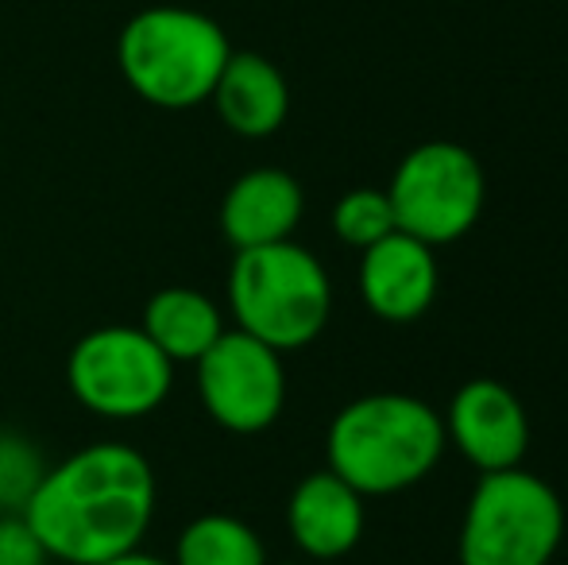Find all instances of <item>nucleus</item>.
<instances>
[{"mask_svg": "<svg viewBox=\"0 0 568 565\" xmlns=\"http://www.w3.org/2000/svg\"><path fill=\"white\" fill-rule=\"evenodd\" d=\"M155 473L124 442H93L47 468L23 519L67 565H98L143 543L155 519Z\"/></svg>", "mask_w": 568, "mask_h": 565, "instance_id": "obj_1", "label": "nucleus"}, {"mask_svg": "<svg viewBox=\"0 0 568 565\" xmlns=\"http://www.w3.org/2000/svg\"><path fill=\"white\" fill-rule=\"evenodd\" d=\"M445 445L442 415L403 392L352 400L337 411L325 437L329 468L359 496H395L422 484L437 468Z\"/></svg>", "mask_w": 568, "mask_h": 565, "instance_id": "obj_2", "label": "nucleus"}, {"mask_svg": "<svg viewBox=\"0 0 568 565\" xmlns=\"http://www.w3.org/2000/svg\"><path fill=\"white\" fill-rule=\"evenodd\" d=\"M232 43L213 16L186 4H148L116 36V70L140 101L166 113L213 98Z\"/></svg>", "mask_w": 568, "mask_h": 565, "instance_id": "obj_3", "label": "nucleus"}, {"mask_svg": "<svg viewBox=\"0 0 568 565\" xmlns=\"http://www.w3.org/2000/svg\"><path fill=\"white\" fill-rule=\"evenodd\" d=\"M229 310L236 330L260 337L275 353L306 349L329 325V272L294 241L240 249L229 268Z\"/></svg>", "mask_w": 568, "mask_h": 565, "instance_id": "obj_4", "label": "nucleus"}, {"mask_svg": "<svg viewBox=\"0 0 568 565\" xmlns=\"http://www.w3.org/2000/svg\"><path fill=\"white\" fill-rule=\"evenodd\" d=\"M565 538V504L541 476L484 473L460 523V565H549Z\"/></svg>", "mask_w": 568, "mask_h": 565, "instance_id": "obj_5", "label": "nucleus"}, {"mask_svg": "<svg viewBox=\"0 0 568 565\" xmlns=\"http://www.w3.org/2000/svg\"><path fill=\"white\" fill-rule=\"evenodd\" d=\"M395 225L442 249L476 229L484 218L487 179L479 159L464 143L426 140L403 155L387 186Z\"/></svg>", "mask_w": 568, "mask_h": 565, "instance_id": "obj_6", "label": "nucleus"}, {"mask_svg": "<svg viewBox=\"0 0 568 565\" xmlns=\"http://www.w3.org/2000/svg\"><path fill=\"white\" fill-rule=\"evenodd\" d=\"M67 384L85 411L132 423L166 403L174 364L140 325H98L70 349Z\"/></svg>", "mask_w": 568, "mask_h": 565, "instance_id": "obj_7", "label": "nucleus"}, {"mask_svg": "<svg viewBox=\"0 0 568 565\" xmlns=\"http://www.w3.org/2000/svg\"><path fill=\"white\" fill-rule=\"evenodd\" d=\"M197 395L205 415L232 434L275 426L286 403L283 353L244 330H225L197 356Z\"/></svg>", "mask_w": 568, "mask_h": 565, "instance_id": "obj_8", "label": "nucleus"}, {"mask_svg": "<svg viewBox=\"0 0 568 565\" xmlns=\"http://www.w3.org/2000/svg\"><path fill=\"white\" fill-rule=\"evenodd\" d=\"M442 423L445 437L479 473L518 468L530 450V418H526L523 400L499 380H468L453 395Z\"/></svg>", "mask_w": 568, "mask_h": 565, "instance_id": "obj_9", "label": "nucleus"}, {"mask_svg": "<svg viewBox=\"0 0 568 565\" xmlns=\"http://www.w3.org/2000/svg\"><path fill=\"white\" fill-rule=\"evenodd\" d=\"M442 272H437V256L426 241L403 233H387L364 249L359 260V294H364L367 310L383 322H418L437 299Z\"/></svg>", "mask_w": 568, "mask_h": 565, "instance_id": "obj_10", "label": "nucleus"}, {"mask_svg": "<svg viewBox=\"0 0 568 565\" xmlns=\"http://www.w3.org/2000/svg\"><path fill=\"white\" fill-rule=\"evenodd\" d=\"M302 213H306V194L298 179L283 167H255L240 174L221 198V233L232 249H263V244L294 241Z\"/></svg>", "mask_w": 568, "mask_h": 565, "instance_id": "obj_11", "label": "nucleus"}, {"mask_svg": "<svg viewBox=\"0 0 568 565\" xmlns=\"http://www.w3.org/2000/svg\"><path fill=\"white\" fill-rule=\"evenodd\" d=\"M286 527L306 558L333 562L356 551L364 538V496L341 481L333 468L310 473L298 481L286 504Z\"/></svg>", "mask_w": 568, "mask_h": 565, "instance_id": "obj_12", "label": "nucleus"}, {"mask_svg": "<svg viewBox=\"0 0 568 565\" xmlns=\"http://www.w3.org/2000/svg\"><path fill=\"white\" fill-rule=\"evenodd\" d=\"M210 105L217 109L221 124L232 137L267 140L291 117V85L267 54L232 51L213 85Z\"/></svg>", "mask_w": 568, "mask_h": 565, "instance_id": "obj_13", "label": "nucleus"}, {"mask_svg": "<svg viewBox=\"0 0 568 565\" xmlns=\"http://www.w3.org/2000/svg\"><path fill=\"white\" fill-rule=\"evenodd\" d=\"M140 330L155 341L171 364H197V356L225 333V317L205 291L166 286L148 299Z\"/></svg>", "mask_w": 568, "mask_h": 565, "instance_id": "obj_14", "label": "nucleus"}, {"mask_svg": "<svg viewBox=\"0 0 568 565\" xmlns=\"http://www.w3.org/2000/svg\"><path fill=\"white\" fill-rule=\"evenodd\" d=\"M174 565H267L263 538L236 515H197L174 546Z\"/></svg>", "mask_w": 568, "mask_h": 565, "instance_id": "obj_15", "label": "nucleus"}, {"mask_svg": "<svg viewBox=\"0 0 568 565\" xmlns=\"http://www.w3.org/2000/svg\"><path fill=\"white\" fill-rule=\"evenodd\" d=\"M47 468L43 450L28 434L0 426V515H23Z\"/></svg>", "mask_w": 568, "mask_h": 565, "instance_id": "obj_16", "label": "nucleus"}, {"mask_svg": "<svg viewBox=\"0 0 568 565\" xmlns=\"http://www.w3.org/2000/svg\"><path fill=\"white\" fill-rule=\"evenodd\" d=\"M333 229L344 244L352 249H372L375 241H383L387 233H395V210H390L387 190L375 186H359L348 190L337 205H333Z\"/></svg>", "mask_w": 568, "mask_h": 565, "instance_id": "obj_17", "label": "nucleus"}, {"mask_svg": "<svg viewBox=\"0 0 568 565\" xmlns=\"http://www.w3.org/2000/svg\"><path fill=\"white\" fill-rule=\"evenodd\" d=\"M51 554L23 515H0V565H47Z\"/></svg>", "mask_w": 568, "mask_h": 565, "instance_id": "obj_18", "label": "nucleus"}, {"mask_svg": "<svg viewBox=\"0 0 568 565\" xmlns=\"http://www.w3.org/2000/svg\"><path fill=\"white\" fill-rule=\"evenodd\" d=\"M98 565H174V562H166V558H155V554H148V551H128V554H116V558H109V562H98Z\"/></svg>", "mask_w": 568, "mask_h": 565, "instance_id": "obj_19", "label": "nucleus"}, {"mask_svg": "<svg viewBox=\"0 0 568 565\" xmlns=\"http://www.w3.org/2000/svg\"><path fill=\"white\" fill-rule=\"evenodd\" d=\"M275 565H310V562H275Z\"/></svg>", "mask_w": 568, "mask_h": 565, "instance_id": "obj_20", "label": "nucleus"}]
</instances>
